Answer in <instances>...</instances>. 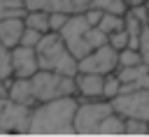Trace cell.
I'll use <instances>...</instances> for the list:
<instances>
[{
  "mask_svg": "<svg viewBox=\"0 0 149 137\" xmlns=\"http://www.w3.org/2000/svg\"><path fill=\"white\" fill-rule=\"evenodd\" d=\"M79 100L74 95L37 102L33 107L28 135H77L74 130V114Z\"/></svg>",
  "mask_w": 149,
  "mask_h": 137,
  "instance_id": "obj_1",
  "label": "cell"
},
{
  "mask_svg": "<svg viewBox=\"0 0 149 137\" xmlns=\"http://www.w3.org/2000/svg\"><path fill=\"white\" fill-rule=\"evenodd\" d=\"M61 35H63L65 44L70 46V51L77 58H84L93 49H98V46H102V44L109 42V35L100 26H93L86 19V14H72L68 19V23L63 26Z\"/></svg>",
  "mask_w": 149,
  "mask_h": 137,
  "instance_id": "obj_2",
  "label": "cell"
},
{
  "mask_svg": "<svg viewBox=\"0 0 149 137\" xmlns=\"http://www.w3.org/2000/svg\"><path fill=\"white\" fill-rule=\"evenodd\" d=\"M35 49H37V58H40V70H54V72L72 74V77L79 72V58L70 51V46L65 44L61 33H56V30L44 33Z\"/></svg>",
  "mask_w": 149,
  "mask_h": 137,
  "instance_id": "obj_3",
  "label": "cell"
},
{
  "mask_svg": "<svg viewBox=\"0 0 149 137\" xmlns=\"http://www.w3.org/2000/svg\"><path fill=\"white\" fill-rule=\"evenodd\" d=\"M33 84V93L37 102H47V100H56V98H65V95H74L77 93V81L72 74H63V72H54V70H37L30 77Z\"/></svg>",
  "mask_w": 149,
  "mask_h": 137,
  "instance_id": "obj_4",
  "label": "cell"
},
{
  "mask_svg": "<svg viewBox=\"0 0 149 137\" xmlns=\"http://www.w3.org/2000/svg\"><path fill=\"white\" fill-rule=\"evenodd\" d=\"M28 9H47V12H65V14H86L88 9H105L126 14L128 5L123 0H26Z\"/></svg>",
  "mask_w": 149,
  "mask_h": 137,
  "instance_id": "obj_5",
  "label": "cell"
},
{
  "mask_svg": "<svg viewBox=\"0 0 149 137\" xmlns=\"http://www.w3.org/2000/svg\"><path fill=\"white\" fill-rule=\"evenodd\" d=\"M114 111L112 100L100 98V100H79L77 114H74V130L77 135H98L100 123Z\"/></svg>",
  "mask_w": 149,
  "mask_h": 137,
  "instance_id": "obj_6",
  "label": "cell"
},
{
  "mask_svg": "<svg viewBox=\"0 0 149 137\" xmlns=\"http://www.w3.org/2000/svg\"><path fill=\"white\" fill-rule=\"evenodd\" d=\"M33 107L12 100L9 95L0 98V130L2 132H28Z\"/></svg>",
  "mask_w": 149,
  "mask_h": 137,
  "instance_id": "obj_7",
  "label": "cell"
},
{
  "mask_svg": "<svg viewBox=\"0 0 149 137\" xmlns=\"http://www.w3.org/2000/svg\"><path fill=\"white\" fill-rule=\"evenodd\" d=\"M114 111H119L123 118H142L149 121V88H133L126 93H119L112 98Z\"/></svg>",
  "mask_w": 149,
  "mask_h": 137,
  "instance_id": "obj_8",
  "label": "cell"
},
{
  "mask_svg": "<svg viewBox=\"0 0 149 137\" xmlns=\"http://www.w3.org/2000/svg\"><path fill=\"white\" fill-rule=\"evenodd\" d=\"M119 70V49H114L109 42L93 49L84 58H79V72H98V74H109Z\"/></svg>",
  "mask_w": 149,
  "mask_h": 137,
  "instance_id": "obj_9",
  "label": "cell"
},
{
  "mask_svg": "<svg viewBox=\"0 0 149 137\" xmlns=\"http://www.w3.org/2000/svg\"><path fill=\"white\" fill-rule=\"evenodd\" d=\"M12 70H14V77H33L40 70L37 49L26 46V44L14 46L12 49Z\"/></svg>",
  "mask_w": 149,
  "mask_h": 137,
  "instance_id": "obj_10",
  "label": "cell"
},
{
  "mask_svg": "<svg viewBox=\"0 0 149 137\" xmlns=\"http://www.w3.org/2000/svg\"><path fill=\"white\" fill-rule=\"evenodd\" d=\"M77 95L81 100H100L105 98V74L98 72H77Z\"/></svg>",
  "mask_w": 149,
  "mask_h": 137,
  "instance_id": "obj_11",
  "label": "cell"
},
{
  "mask_svg": "<svg viewBox=\"0 0 149 137\" xmlns=\"http://www.w3.org/2000/svg\"><path fill=\"white\" fill-rule=\"evenodd\" d=\"M23 30H26V21H23V16H9V19H2V21H0V42H2L5 46L14 49V46L21 44Z\"/></svg>",
  "mask_w": 149,
  "mask_h": 137,
  "instance_id": "obj_12",
  "label": "cell"
},
{
  "mask_svg": "<svg viewBox=\"0 0 149 137\" xmlns=\"http://www.w3.org/2000/svg\"><path fill=\"white\" fill-rule=\"evenodd\" d=\"M7 81H9V98L12 100H16L21 104H28V107H35L37 104L35 93H33L30 77H12Z\"/></svg>",
  "mask_w": 149,
  "mask_h": 137,
  "instance_id": "obj_13",
  "label": "cell"
},
{
  "mask_svg": "<svg viewBox=\"0 0 149 137\" xmlns=\"http://www.w3.org/2000/svg\"><path fill=\"white\" fill-rule=\"evenodd\" d=\"M23 21H26L28 28H35L40 33H49L51 30V12H47V9H28Z\"/></svg>",
  "mask_w": 149,
  "mask_h": 137,
  "instance_id": "obj_14",
  "label": "cell"
},
{
  "mask_svg": "<svg viewBox=\"0 0 149 137\" xmlns=\"http://www.w3.org/2000/svg\"><path fill=\"white\" fill-rule=\"evenodd\" d=\"M98 135H126V118L119 111H112L100 123V132Z\"/></svg>",
  "mask_w": 149,
  "mask_h": 137,
  "instance_id": "obj_15",
  "label": "cell"
},
{
  "mask_svg": "<svg viewBox=\"0 0 149 137\" xmlns=\"http://www.w3.org/2000/svg\"><path fill=\"white\" fill-rule=\"evenodd\" d=\"M107 35H112V33H116V30H121L123 26H126V14H116V12H105L102 14V19H100V23H98Z\"/></svg>",
  "mask_w": 149,
  "mask_h": 137,
  "instance_id": "obj_16",
  "label": "cell"
},
{
  "mask_svg": "<svg viewBox=\"0 0 149 137\" xmlns=\"http://www.w3.org/2000/svg\"><path fill=\"white\" fill-rule=\"evenodd\" d=\"M26 0H0V21L9 16H26Z\"/></svg>",
  "mask_w": 149,
  "mask_h": 137,
  "instance_id": "obj_17",
  "label": "cell"
},
{
  "mask_svg": "<svg viewBox=\"0 0 149 137\" xmlns=\"http://www.w3.org/2000/svg\"><path fill=\"white\" fill-rule=\"evenodd\" d=\"M12 77H14V70H12V49L0 42V79H12Z\"/></svg>",
  "mask_w": 149,
  "mask_h": 137,
  "instance_id": "obj_18",
  "label": "cell"
},
{
  "mask_svg": "<svg viewBox=\"0 0 149 137\" xmlns=\"http://www.w3.org/2000/svg\"><path fill=\"white\" fill-rule=\"evenodd\" d=\"M144 63L142 60V53L140 49H133V46H126L119 51V67H128V65H140Z\"/></svg>",
  "mask_w": 149,
  "mask_h": 137,
  "instance_id": "obj_19",
  "label": "cell"
},
{
  "mask_svg": "<svg viewBox=\"0 0 149 137\" xmlns=\"http://www.w3.org/2000/svg\"><path fill=\"white\" fill-rule=\"evenodd\" d=\"M121 86H123V81L119 79V74H116V72L105 74V98H107V100L116 98V95L121 93Z\"/></svg>",
  "mask_w": 149,
  "mask_h": 137,
  "instance_id": "obj_20",
  "label": "cell"
},
{
  "mask_svg": "<svg viewBox=\"0 0 149 137\" xmlns=\"http://www.w3.org/2000/svg\"><path fill=\"white\" fill-rule=\"evenodd\" d=\"M126 135H149V121L126 118Z\"/></svg>",
  "mask_w": 149,
  "mask_h": 137,
  "instance_id": "obj_21",
  "label": "cell"
},
{
  "mask_svg": "<svg viewBox=\"0 0 149 137\" xmlns=\"http://www.w3.org/2000/svg\"><path fill=\"white\" fill-rule=\"evenodd\" d=\"M109 44L114 46V49H126V46H130V35H128V30L126 28H121V30H116V33H112L109 35Z\"/></svg>",
  "mask_w": 149,
  "mask_h": 137,
  "instance_id": "obj_22",
  "label": "cell"
},
{
  "mask_svg": "<svg viewBox=\"0 0 149 137\" xmlns=\"http://www.w3.org/2000/svg\"><path fill=\"white\" fill-rule=\"evenodd\" d=\"M42 35H44V33H40V30H35V28H28V26H26L23 37H21V44H26V46H37L40 39H42Z\"/></svg>",
  "mask_w": 149,
  "mask_h": 137,
  "instance_id": "obj_23",
  "label": "cell"
},
{
  "mask_svg": "<svg viewBox=\"0 0 149 137\" xmlns=\"http://www.w3.org/2000/svg\"><path fill=\"white\" fill-rule=\"evenodd\" d=\"M140 53H142L144 65H149V23H144V28H142V37H140Z\"/></svg>",
  "mask_w": 149,
  "mask_h": 137,
  "instance_id": "obj_24",
  "label": "cell"
},
{
  "mask_svg": "<svg viewBox=\"0 0 149 137\" xmlns=\"http://www.w3.org/2000/svg\"><path fill=\"white\" fill-rule=\"evenodd\" d=\"M72 14H65V12H51V30H56V33H61L63 30V26L68 23V19H70Z\"/></svg>",
  "mask_w": 149,
  "mask_h": 137,
  "instance_id": "obj_25",
  "label": "cell"
},
{
  "mask_svg": "<svg viewBox=\"0 0 149 137\" xmlns=\"http://www.w3.org/2000/svg\"><path fill=\"white\" fill-rule=\"evenodd\" d=\"M9 95V81L7 79H0V98Z\"/></svg>",
  "mask_w": 149,
  "mask_h": 137,
  "instance_id": "obj_26",
  "label": "cell"
},
{
  "mask_svg": "<svg viewBox=\"0 0 149 137\" xmlns=\"http://www.w3.org/2000/svg\"><path fill=\"white\" fill-rule=\"evenodd\" d=\"M128 7H135V5H142V2H147V0H123Z\"/></svg>",
  "mask_w": 149,
  "mask_h": 137,
  "instance_id": "obj_27",
  "label": "cell"
},
{
  "mask_svg": "<svg viewBox=\"0 0 149 137\" xmlns=\"http://www.w3.org/2000/svg\"><path fill=\"white\" fill-rule=\"evenodd\" d=\"M0 135H5V132H2V130H0Z\"/></svg>",
  "mask_w": 149,
  "mask_h": 137,
  "instance_id": "obj_28",
  "label": "cell"
},
{
  "mask_svg": "<svg viewBox=\"0 0 149 137\" xmlns=\"http://www.w3.org/2000/svg\"><path fill=\"white\" fill-rule=\"evenodd\" d=\"M147 2H149V0H147Z\"/></svg>",
  "mask_w": 149,
  "mask_h": 137,
  "instance_id": "obj_29",
  "label": "cell"
}]
</instances>
